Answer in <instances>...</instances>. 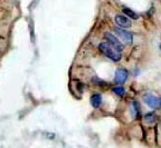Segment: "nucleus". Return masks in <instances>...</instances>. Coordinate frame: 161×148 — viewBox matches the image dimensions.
<instances>
[{
    "label": "nucleus",
    "mask_w": 161,
    "mask_h": 148,
    "mask_svg": "<svg viewBox=\"0 0 161 148\" xmlns=\"http://www.w3.org/2000/svg\"><path fill=\"white\" fill-rule=\"evenodd\" d=\"M128 77H129L128 70H125L124 68L116 69V72H115V75H114V81H115V84L123 85L125 81H126Z\"/></svg>",
    "instance_id": "obj_5"
},
{
    "label": "nucleus",
    "mask_w": 161,
    "mask_h": 148,
    "mask_svg": "<svg viewBox=\"0 0 161 148\" xmlns=\"http://www.w3.org/2000/svg\"><path fill=\"white\" fill-rule=\"evenodd\" d=\"M157 119V116L156 114H153V112H149V114H147L146 116H144V120H146L147 124H153L154 121H156Z\"/></svg>",
    "instance_id": "obj_9"
},
{
    "label": "nucleus",
    "mask_w": 161,
    "mask_h": 148,
    "mask_svg": "<svg viewBox=\"0 0 161 148\" xmlns=\"http://www.w3.org/2000/svg\"><path fill=\"white\" fill-rule=\"evenodd\" d=\"M114 31H115V33L122 39L125 45H131V43L133 42V36L131 32L124 30L123 28H120V27H116V28L114 29Z\"/></svg>",
    "instance_id": "obj_4"
},
{
    "label": "nucleus",
    "mask_w": 161,
    "mask_h": 148,
    "mask_svg": "<svg viewBox=\"0 0 161 148\" xmlns=\"http://www.w3.org/2000/svg\"><path fill=\"white\" fill-rule=\"evenodd\" d=\"M123 12L125 13L126 17H129V18H131V19H138L139 18V16L137 15L132 9H130V8H123Z\"/></svg>",
    "instance_id": "obj_8"
},
{
    "label": "nucleus",
    "mask_w": 161,
    "mask_h": 148,
    "mask_svg": "<svg viewBox=\"0 0 161 148\" xmlns=\"http://www.w3.org/2000/svg\"><path fill=\"white\" fill-rule=\"evenodd\" d=\"M99 49L102 52L104 56H106L109 59H111L112 62H118L122 58V55H121L120 51H118L115 48H113L109 42H101L99 45Z\"/></svg>",
    "instance_id": "obj_1"
},
{
    "label": "nucleus",
    "mask_w": 161,
    "mask_h": 148,
    "mask_svg": "<svg viewBox=\"0 0 161 148\" xmlns=\"http://www.w3.org/2000/svg\"><path fill=\"white\" fill-rule=\"evenodd\" d=\"M143 100L152 109H159V108H161V98L158 97V96H154L152 94H147L144 95Z\"/></svg>",
    "instance_id": "obj_2"
},
{
    "label": "nucleus",
    "mask_w": 161,
    "mask_h": 148,
    "mask_svg": "<svg viewBox=\"0 0 161 148\" xmlns=\"http://www.w3.org/2000/svg\"><path fill=\"white\" fill-rule=\"evenodd\" d=\"M113 92L115 95H118L119 97H123L125 95V89L123 87H115V88H113Z\"/></svg>",
    "instance_id": "obj_10"
},
{
    "label": "nucleus",
    "mask_w": 161,
    "mask_h": 148,
    "mask_svg": "<svg viewBox=\"0 0 161 148\" xmlns=\"http://www.w3.org/2000/svg\"><path fill=\"white\" fill-rule=\"evenodd\" d=\"M104 38L106 39L107 42L110 43L113 48H115L118 51H120V52L123 50V49H124V45H123V43H121L120 40H119V39L116 38L114 35H111L110 32H105L104 33Z\"/></svg>",
    "instance_id": "obj_3"
},
{
    "label": "nucleus",
    "mask_w": 161,
    "mask_h": 148,
    "mask_svg": "<svg viewBox=\"0 0 161 148\" xmlns=\"http://www.w3.org/2000/svg\"><path fill=\"white\" fill-rule=\"evenodd\" d=\"M159 48H160V50H161V43H160V46H159Z\"/></svg>",
    "instance_id": "obj_11"
},
{
    "label": "nucleus",
    "mask_w": 161,
    "mask_h": 148,
    "mask_svg": "<svg viewBox=\"0 0 161 148\" xmlns=\"http://www.w3.org/2000/svg\"><path fill=\"white\" fill-rule=\"evenodd\" d=\"M115 23L120 27V28H130L132 26L130 19L124 15H116L115 16Z\"/></svg>",
    "instance_id": "obj_6"
},
{
    "label": "nucleus",
    "mask_w": 161,
    "mask_h": 148,
    "mask_svg": "<svg viewBox=\"0 0 161 148\" xmlns=\"http://www.w3.org/2000/svg\"><path fill=\"white\" fill-rule=\"evenodd\" d=\"M102 104V96L100 94H94L91 97V105L94 108H99Z\"/></svg>",
    "instance_id": "obj_7"
}]
</instances>
